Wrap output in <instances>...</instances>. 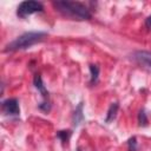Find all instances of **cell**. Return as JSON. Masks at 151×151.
<instances>
[{"instance_id": "obj_12", "label": "cell", "mask_w": 151, "mask_h": 151, "mask_svg": "<svg viewBox=\"0 0 151 151\" xmlns=\"http://www.w3.org/2000/svg\"><path fill=\"white\" fill-rule=\"evenodd\" d=\"M127 147H129V151H138V142H137V138L134 136L129 138Z\"/></svg>"}, {"instance_id": "obj_5", "label": "cell", "mask_w": 151, "mask_h": 151, "mask_svg": "<svg viewBox=\"0 0 151 151\" xmlns=\"http://www.w3.org/2000/svg\"><path fill=\"white\" fill-rule=\"evenodd\" d=\"M1 110L5 116L9 117H19L20 114V106L17 98H8L1 103Z\"/></svg>"}, {"instance_id": "obj_10", "label": "cell", "mask_w": 151, "mask_h": 151, "mask_svg": "<svg viewBox=\"0 0 151 151\" xmlns=\"http://www.w3.org/2000/svg\"><path fill=\"white\" fill-rule=\"evenodd\" d=\"M71 130H60L57 132V138L63 143V144H67V142L70 140L71 138Z\"/></svg>"}, {"instance_id": "obj_9", "label": "cell", "mask_w": 151, "mask_h": 151, "mask_svg": "<svg viewBox=\"0 0 151 151\" xmlns=\"http://www.w3.org/2000/svg\"><path fill=\"white\" fill-rule=\"evenodd\" d=\"M99 72H100V68H99L98 65H96V64H91V65H90V74H91L90 85L97 84L98 78H99Z\"/></svg>"}, {"instance_id": "obj_6", "label": "cell", "mask_w": 151, "mask_h": 151, "mask_svg": "<svg viewBox=\"0 0 151 151\" xmlns=\"http://www.w3.org/2000/svg\"><path fill=\"white\" fill-rule=\"evenodd\" d=\"M83 107H84L83 103H79L78 106L76 107L74 112H73L72 120H73V125H74V126H78V125L84 120V110H83Z\"/></svg>"}, {"instance_id": "obj_8", "label": "cell", "mask_w": 151, "mask_h": 151, "mask_svg": "<svg viewBox=\"0 0 151 151\" xmlns=\"http://www.w3.org/2000/svg\"><path fill=\"white\" fill-rule=\"evenodd\" d=\"M118 109H119V104L118 103H112L107 110V113H106V118H105V122L106 123H111L116 116H117V112H118Z\"/></svg>"}, {"instance_id": "obj_4", "label": "cell", "mask_w": 151, "mask_h": 151, "mask_svg": "<svg viewBox=\"0 0 151 151\" xmlns=\"http://www.w3.org/2000/svg\"><path fill=\"white\" fill-rule=\"evenodd\" d=\"M44 11V5L39 1H22L19 4L17 8V15L21 19H25L34 13H39Z\"/></svg>"}, {"instance_id": "obj_13", "label": "cell", "mask_w": 151, "mask_h": 151, "mask_svg": "<svg viewBox=\"0 0 151 151\" xmlns=\"http://www.w3.org/2000/svg\"><path fill=\"white\" fill-rule=\"evenodd\" d=\"M145 26H146V28H151V15H149L145 19Z\"/></svg>"}, {"instance_id": "obj_7", "label": "cell", "mask_w": 151, "mask_h": 151, "mask_svg": "<svg viewBox=\"0 0 151 151\" xmlns=\"http://www.w3.org/2000/svg\"><path fill=\"white\" fill-rule=\"evenodd\" d=\"M134 59L138 63L151 67V53H149V52H136L134 53Z\"/></svg>"}, {"instance_id": "obj_11", "label": "cell", "mask_w": 151, "mask_h": 151, "mask_svg": "<svg viewBox=\"0 0 151 151\" xmlns=\"http://www.w3.org/2000/svg\"><path fill=\"white\" fill-rule=\"evenodd\" d=\"M138 123H139L140 126H146L147 123H149V119H147V116H146L144 109H142L138 113Z\"/></svg>"}, {"instance_id": "obj_1", "label": "cell", "mask_w": 151, "mask_h": 151, "mask_svg": "<svg viewBox=\"0 0 151 151\" xmlns=\"http://www.w3.org/2000/svg\"><path fill=\"white\" fill-rule=\"evenodd\" d=\"M52 5L61 15L72 20H90L92 18L91 9L79 1H53Z\"/></svg>"}, {"instance_id": "obj_3", "label": "cell", "mask_w": 151, "mask_h": 151, "mask_svg": "<svg viewBox=\"0 0 151 151\" xmlns=\"http://www.w3.org/2000/svg\"><path fill=\"white\" fill-rule=\"evenodd\" d=\"M33 85L34 87L39 91L42 100L41 103L39 104V109L44 112H50L51 110V100H50V93L46 88V86L44 85V81H42V78L40 74H35L34 78H33Z\"/></svg>"}, {"instance_id": "obj_2", "label": "cell", "mask_w": 151, "mask_h": 151, "mask_svg": "<svg viewBox=\"0 0 151 151\" xmlns=\"http://www.w3.org/2000/svg\"><path fill=\"white\" fill-rule=\"evenodd\" d=\"M46 35H47L46 32H25L21 35L17 37L13 41L7 44L5 51L6 52H15V51L29 48L31 46L42 41L46 38Z\"/></svg>"}]
</instances>
